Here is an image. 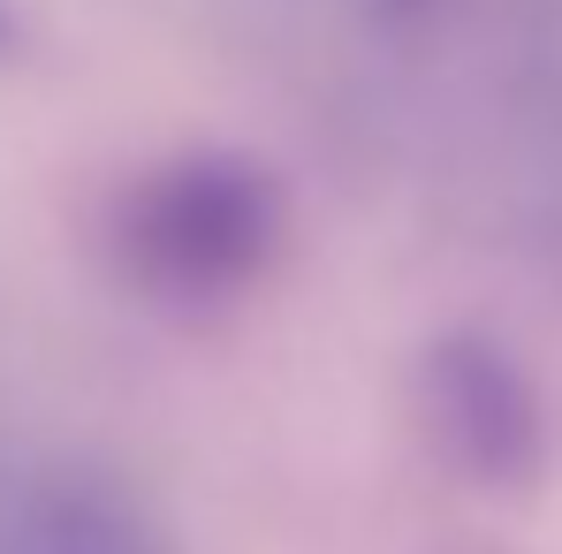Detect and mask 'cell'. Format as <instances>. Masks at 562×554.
Instances as JSON below:
<instances>
[{
  "label": "cell",
  "instance_id": "6da1fadb",
  "mask_svg": "<svg viewBox=\"0 0 562 554\" xmlns=\"http://www.w3.org/2000/svg\"><path fill=\"white\" fill-rule=\"evenodd\" d=\"M296 244V205L251 145H168L106 190L99 259L122 296L168 319H221L267 296Z\"/></svg>",
  "mask_w": 562,
  "mask_h": 554
},
{
  "label": "cell",
  "instance_id": "7a4b0ae2",
  "mask_svg": "<svg viewBox=\"0 0 562 554\" xmlns=\"http://www.w3.org/2000/svg\"><path fill=\"white\" fill-rule=\"evenodd\" d=\"M426 456L471 494H532L555 456V418L532 365L494 327H441L411 365Z\"/></svg>",
  "mask_w": 562,
  "mask_h": 554
},
{
  "label": "cell",
  "instance_id": "3957f363",
  "mask_svg": "<svg viewBox=\"0 0 562 554\" xmlns=\"http://www.w3.org/2000/svg\"><path fill=\"white\" fill-rule=\"evenodd\" d=\"M0 554H168V540L114 478L46 463L0 486Z\"/></svg>",
  "mask_w": 562,
  "mask_h": 554
},
{
  "label": "cell",
  "instance_id": "277c9868",
  "mask_svg": "<svg viewBox=\"0 0 562 554\" xmlns=\"http://www.w3.org/2000/svg\"><path fill=\"white\" fill-rule=\"evenodd\" d=\"M15 46V15H8V0H0V54Z\"/></svg>",
  "mask_w": 562,
  "mask_h": 554
}]
</instances>
